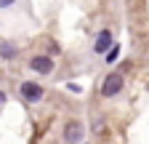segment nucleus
Wrapping results in <instances>:
<instances>
[{
	"label": "nucleus",
	"mask_w": 149,
	"mask_h": 144,
	"mask_svg": "<svg viewBox=\"0 0 149 144\" xmlns=\"http://www.w3.org/2000/svg\"><path fill=\"white\" fill-rule=\"evenodd\" d=\"M123 75L120 72H112V75H107L104 78V83H101V94L104 96H117L120 91H123Z\"/></svg>",
	"instance_id": "obj_1"
},
{
	"label": "nucleus",
	"mask_w": 149,
	"mask_h": 144,
	"mask_svg": "<svg viewBox=\"0 0 149 144\" xmlns=\"http://www.w3.org/2000/svg\"><path fill=\"white\" fill-rule=\"evenodd\" d=\"M83 139V125L77 123V120H69L67 125H64V141L67 144H77Z\"/></svg>",
	"instance_id": "obj_2"
},
{
	"label": "nucleus",
	"mask_w": 149,
	"mask_h": 144,
	"mask_svg": "<svg viewBox=\"0 0 149 144\" xmlns=\"http://www.w3.org/2000/svg\"><path fill=\"white\" fill-rule=\"evenodd\" d=\"M22 96L27 101H37V99H43V88L37 83H22Z\"/></svg>",
	"instance_id": "obj_3"
},
{
	"label": "nucleus",
	"mask_w": 149,
	"mask_h": 144,
	"mask_svg": "<svg viewBox=\"0 0 149 144\" xmlns=\"http://www.w3.org/2000/svg\"><path fill=\"white\" fill-rule=\"evenodd\" d=\"M29 67H32L35 72H40V75H48V72L53 69V62H51L48 56H35V59L29 62Z\"/></svg>",
	"instance_id": "obj_4"
},
{
	"label": "nucleus",
	"mask_w": 149,
	"mask_h": 144,
	"mask_svg": "<svg viewBox=\"0 0 149 144\" xmlns=\"http://www.w3.org/2000/svg\"><path fill=\"white\" fill-rule=\"evenodd\" d=\"M107 48H112V35L104 29L99 38H96V45H93V51H96V53H107Z\"/></svg>",
	"instance_id": "obj_5"
},
{
	"label": "nucleus",
	"mask_w": 149,
	"mask_h": 144,
	"mask_svg": "<svg viewBox=\"0 0 149 144\" xmlns=\"http://www.w3.org/2000/svg\"><path fill=\"white\" fill-rule=\"evenodd\" d=\"M13 53H16V51H13V48H11L8 43H6V45H3V56H6V59H11V56H13Z\"/></svg>",
	"instance_id": "obj_6"
},
{
	"label": "nucleus",
	"mask_w": 149,
	"mask_h": 144,
	"mask_svg": "<svg viewBox=\"0 0 149 144\" xmlns=\"http://www.w3.org/2000/svg\"><path fill=\"white\" fill-rule=\"evenodd\" d=\"M11 3H16V0H0V8H8Z\"/></svg>",
	"instance_id": "obj_7"
},
{
	"label": "nucleus",
	"mask_w": 149,
	"mask_h": 144,
	"mask_svg": "<svg viewBox=\"0 0 149 144\" xmlns=\"http://www.w3.org/2000/svg\"><path fill=\"white\" fill-rule=\"evenodd\" d=\"M3 104H6V94H3V91H0V107H3Z\"/></svg>",
	"instance_id": "obj_8"
}]
</instances>
